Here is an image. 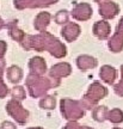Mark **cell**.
Masks as SVG:
<instances>
[{"mask_svg": "<svg viewBox=\"0 0 123 129\" xmlns=\"http://www.w3.org/2000/svg\"><path fill=\"white\" fill-rule=\"evenodd\" d=\"M81 32V29L77 23H67L61 30V35L67 42L75 41Z\"/></svg>", "mask_w": 123, "mask_h": 129, "instance_id": "obj_9", "label": "cell"}, {"mask_svg": "<svg viewBox=\"0 0 123 129\" xmlns=\"http://www.w3.org/2000/svg\"><path fill=\"white\" fill-rule=\"evenodd\" d=\"M108 109L106 106H97L93 109V112H92V116L93 118L97 121V122H103V121L106 120V115H108Z\"/></svg>", "mask_w": 123, "mask_h": 129, "instance_id": "obj_19", "label": "cell"}, {"mask_svg": "<svg viewBox=\"0 0 123 129\" xmlns=\"http://www.w3.org/2000/svg\"><path fill=\"white\" fill-rule=\"evenodd\" d=\"M108 47L112 53H119L123 50V17L116 26V31L110 37Z\"/></svg>", "mask_w": 123, "mask_h": 129, "instance_id": "obj_3", "label": "cell"}, {"mask_svg": "<svg viewBox=\"0 0 123 129\" xmlns=\"http://www.w3.org/2000/svg\"><path fill=\"white\" fill-rule=\"evenodd\" d=\"M111 34V26L108 20H98L93 25V35L99 40H106Z\"/></svg>", "mask_w": 123, "mask_h": 129, "instance_id": "obj_10", "label": "cell"}, {"mask_svg": "<svg viewBox=\"0 0 123 129\" xmlns=\"http://www.w3.org/2000/svg\"><path fill=\"white\" fill-rule=\"evenodd\" d=\"M71 73V66L68 63H57L53 66L51 69H50V77H57V78H61V77H66Z\"/></svg>", "mask_w": 123, "mask_h": 129, "instance_id": "obj_16", "label": "cell"}, {"mask_svg": "<svg viewBox=\"0 0 123 129\" xmlns=\"http://www.w3.org/2000/svg\"><path fill=\"white\" fill-rule=\"evenodd\" d=\"M12 96L14 99H18V101H23L25 98V91L22 86H16L12 91Z\"/></svg>", "mask_w": 123, "mask_h": 129, "instance_id": "obj_22", "label": "cell"}, {"mask_svg": "<svg viewBox=\"0 0 123 129\" xmlns=\"http://www.w3.org/2000/svg\"><path fill=\"white\" fill-rule=\"evenodd\" d=\"M69 19V13L66 10H61L54 16V20L56 24H67Z\"/></svg>", "mask_w": 123, "mask_h": 129, "instance_id": "obj_20", "label": "cell"}, {"mask_svg": "<svg viewBox=\"0 0 123 129\" xmlns=\"http://www.w3.org/2000/svg\"><path fill=\"white\" fill-rule=\"evenodd\" d=\"M4 26H6V24H5V22L3 20V19H1V17H0V30L4 28Z\"/></svg>", "mask_w": 123, "mask_h": 129, "instance_id": "obj_27", "label": "cell"}, {"mask_svg": "<svg viewBox=\"0 0 123 129\" xmlns=\"http://www.w3.org/2000/svg\"><path fill=\"white\" fill-rule=\"evenodd\" d=\"M77 64L81 71H87V69H91L93 67H96L98 64V62H97V60L95 57H92L90 55H80L77 59Z\"/></svg>", "mask_w": 123, "mask_h": 129, "instance_id": "obj_14", "label": "cell"}, {"mask_svg": "<svg viewBox=\"0 0 123 129\" xmlns=\"http://www.w3.org/2000/svg\"><path fill=\"white\" fill-rule=\"evenodd\" d=\"M7 78L11 83H19L22 78H23V72H22V69L19 68L18 66H12V67H10L9 71H7Z\"/></svg>", "mask_w": 123, "mask_h": 129, "instance_id": "obj_17", "label": "cell"}, {"mask_svg": "<svg viewBox=\"0 0 123 129\" xmlns=\"http://www.w3.org/2000/svg\"><path fill=\"white\" fill-rule=\"evenodd\" d=\"M106 94H108V90L104 86H102L98 81H96L88 87V91L84 97V104L85 106H87V109H91V106L97 104Z\"/></svg>", "mask_w": 123, "mask_h": 129, "instance_id": "obj_2", "label": "cell"}, {"mask_svg": "<svg viewBox=\"0 0 123 129\" xmlns=\"http://www.w3.org/2000/svg\"><path fill=\"white\" fill-rule=\"evenodd\" d=\"M121 73H122V79L117 85H115V92H116V94L123 97V64L121 66Z\"/></svg>", "mask_w": 123, "mask_h": 129, "instance_id": "obj_23", "label": "cell"}, {"mask_svg": "<svg viewBox=\"0 0 123 129\" xmlns=\"http://www.w3.org/2000/svg\"><path fill=\"white\" fill-rule=\"evenodd\" d=\"M99 77L104 83L111 85V84L115 83V79L117 78V71L114 67L109 66V64H105V66H103L100 68Z\"/></svg>", "mask_w": 123, "mask_h": 129, "instance_id": "obj_11", "label": "cell"}, {"mask_svg": "<svg viewBox=\"0 0 123 129\" xmlns=\"http://www.w3.org/2000/svg\"><path fill=\"white\" fill-rule=\"evenodd\" d=\"M7 29H9V34L10 36L13 38L14 41L19 42V43H22L24 41V38H25V34H24L20 29L17 26V20H12V22H10L7 24Z\"/></svg>", "mask_w": 123, "mask_h": 129, "instance_id": "obj_15", "label": "cell"}, {"mask_svg": "<svg viewBox=\"0 0 123 129\" xmlns=\"http://www.w3.org/2000/svg\"><path fill=\"white\" fill-rule=\"evenodd\" d=\"M50 18H51V16L48 12H41V13H38L37 17L35 18V22H34L35 29L40 32H44L46 31V28L49 25Z\"/></svg>", "mask_w": 123, "mask_h": 129, "instance_id": "obj_13", "label": "cell"}, {"mask_svg": "<svg viewBox=\"0 0 123 129\" xmlns=\"http://www.w3.org/2000/svg\"><path fill=\"white\" fill-rule=\"evenodd\" d=\"M114 129H121V128H114Z\"/></svg>", "mask_w": 123, "mask_h": 129, "instance_id": "obj_30", "label": "cell"}, {"mask_svg": "<svg viewBox=\"0 0 123 129\" xmlns=\"http://www.w3.org/2000/svg\"><path fill=\"white\" fill-rule=\"evenodd\" d=\"M1 129H16L13 123H11V122H3V124H1Z\"/></svg>", "mask_w": 123, "mask_h": 129, "instance_id": "obj_26", "label": "cell"}, {"mask_svg": "<svg viewBox=\"0 0 123 129\" xmlns=\"http://www.w3.org/2000/svg\"><path fill=\"white\" fill-rule=\"evenodd\" d=\"M7 111L14 120L18 121L19 123H24L26 121L27 116H29V111L25 110L18 102L14 101H11L7 104Z\"/></svg>", "mask_w": 123, "mask_h": 129, "instance_id": "obj_5", "label": "cell"}, {"mask_svg": "<svg viewBox=\"0 0 123 129\" xmlns=\"http://www.w3.org/2000/svg\"><path fill=\"white\" fill-rule=\"evenodd\" d=\"M71 16L77 20H88L92 17V7L87 3H79L74 6Z\"/></svg>", "mask_w": 123, "mask_h": 129, "instance_id": "obj_6", "label": "cell"}, {"mask_svg": "<svg viewBox=\"0 0 123 129\" xmlns=\"http://www.w3.org/2000/svg\"><path fill=\"white\" fill-rule=\"evenodd\" d=\"M61 111H62V115H65V118H67V120L75 121L84 116V110L79 105V102H74L73 109H72V106H68L65 99H62L61 101Z\"/></svg>", "mask_w": 123, "mask_h": 129, "instance_id": "obj_4", "label": "cell"}, {"mask_svg": "<svg viewBox=\"0 0 123 129\" xmlns=\"http://www.w3.org/2000/svg\"><path fill=\"white\" fill-rule=\"evenodd\" d=\"M106 120H109L110 122H112L115 124L121 123V122H123V111L119 109H114L111 111H108Z\"/></svg>", "mask_w": 123, "mask_h": 129, "instance_id": "obj_18", "label": "cell"}, {"mask_svg": "<svg viewBox=\"0 0 123 129\" xmlns=\"http://www.w3.org/2000/svg\"><path fill=\"white\" fill-rule=\"evenodd\" d=\"M22 46L25 49L34 48L37 51H43L46 49L57 59L64 57L67 54L66 46L62 42H60L59 38L54 37L47 31L40 32L36 36H25L24 41L22 42Z\"/></svg>", "mask_w": 123, "mask_h": 129, "instance_id": "obj_1", "label": "cell"}, {"mask_svg": "<svg viewBox=\"0 0 123 129\" xmlns=\"http://www.w3.org/2000/svg\"><path fill=\"white\" fill-rule=\"evenodd\" d=\"M40 105L42 106V109H54L55 108V98L54 97H46L40 102Z\"/></svg>", "mask_w": 123, "mask_h": 129, "instance_id": "obj_21", "label": "cell"}, {"mask_svg": "<svg viewBox=\"0 0 123 129\" xmlns=\"http://www.w3.org/2000/svg\"><path fill=\"white\" fill-rule=\"evenodd\" d=\"M97 4H99V5H102V4H104V3H106V1H109V0H95Z\"/></svg>", "mask_w": 123, "mask_h": 129, "instance_id": "obj_28", "label": "cell"}, {"mask_svg": "<svg viewBox=\"0 0 123 129\" xmlns=\"http://www.w3.org/2000/svg\"><path fill=\"white\" fill-rule=\"evenodd\" d=\"M99 14L105 19V20H108V19H112L115 18L119 12V6L114 1H106L104 4L99 5Z\"/></svg>", "mask_w": 123, "mask_h": 129, "instance_id": "obj_8", "label": "cell"}, {"mask_svg": "<svg viewBox=\"0 0 123 129\" xmlns=\"http://www.w3.org/2000/svg\"><path fill=\"white\" fill-rule=\"evenodd\" d=\"M7 93H9V88H7V86H6L4 83H3V79H0V98L5 97Z\"/></svg>", "mask_w": 123, "mask_h": 129, "instance_id": "obj_24", "label": "cell"}, {"mask_svg": "<svg viewBox=\"0 0 123 129\" xmlns=\"http://www.w3.org/2000/svg\"><path fill=\"white\" fill-rule=\"evenodd\" d=\"M29 67L31 69V74H35V75H42V74L46 72L47 69V64L44 59H42L40 56H36V57H32L30 62H29Z\"/></svg>", "mask_w": 123, "mask_h": 129, "instance_id": "obj_12", "label": "cell"}, {"mask_svg": "<svg viewBox=\"0 0 123 129\" xmlns=\"http://www.w3.org/2000/svg\"><path fill=\"white\" fill-rule=\"evenodd\" d=\"M6 48H7V44L5 41H1L0 40V60H3L5 53H6Z\"/></svg>", "mask_w": 123, "mask_h": 129, "instance_id": "obj_25", "label": "cell"}, {"mask_svg": "<svg viewBox=\"0 0 123 129\" xmlns=\"http://www.w3.org/2000/svg\"><path fill=\"white\" fill-rule=\"evenodd\" d=\"M30 129H42V128H30Z\"/></svg>", "mask_w": 123, "mask_h": 129, "instance_id": "obj_29", "label": "cell"}, {"mask_svg": "<svg viewBox=\"0 0 123 129\" xmlns=\"http://www.w3.org/2000/svg\"><path fill=\"white\" fill-rule=\"evenodd\" d=\"M59 0H14V6L18 10L34 9V7H43L56 4Z\"/></svg>", "mask_w": 123, "mask_h": 129, "instance_id": "obj_7", "label": "cell"}]
</instances>
